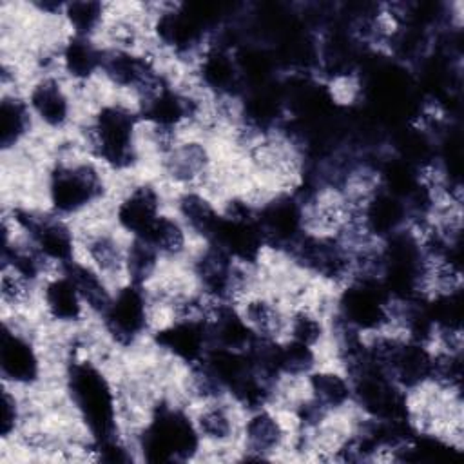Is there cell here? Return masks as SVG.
Masks as SVG:
<instances>
[{"mask_svg": "<svg viewBox=\"0 0 464 464\" xmlns=\"http://www.w3.org/2000/svg\"><path fill=\"white\" fill-rule=\"evenodd\" d=\"M295 424L285 410L259 404L243 410L239 430V460H290Z\"/></svg>", "mask_w": 464, "mask_h": 464, "instance_id": "4", "label": "cell"}, {"mask_svg": "<svg viewBox=\"0 0 464 464\" xmlns=\"http://www.w3.org/2000/svg\"><path fill=\"white\" fill-rule=\"evenodd\" d=\"M38 132L58 138L72 134L82 114L72 83L60 72H44L29 80L24 89Z\"/></svg>", "mask_w": 464, "mask_h": 464, "instance_id": "5", "label": "cell"}, {"mask_svg": "<svg viewBox=\"0 0 464 464\" xmlns=\"http://www.w3.org/2000/svg\"><path fill=\"white\" fill-rule=\"evenodd\" d=\"M201 451L198 460H239L243 408L230 397H218L188 408Z\"/></svg>", "mask_w": 464, "mask_h": 464, "instance_id": "6", "label": "cell"}, {"mask_svg": "<svg viewBox=\"0 0 464 464\" xmlns=\"http://www.w3.org/2000/svg\"><path fill=\"white\" fill-rule=\"evenodd\" d=\"M256 341H281L286 332L288 306L266 286H259L234 304Z\"/></svg>", "mask_w": 464, "mask_h": 464, "instance_id": "8", "label": "cell"}, {"mask_svg": "<svg viewBox=\"0 0 464 464\" xmlns=\"http://www.w3.org/2000/svg\"><path fill=\"white\" fill-rule=\"evenodd\" d=\"M78 261L98 272L111 285L125 283L129 237L114 225L111 205L74 221Z\"/></svg>", "mask_w": 464, "mask_h": 464, "instance_id": "2", "label": "cell"}, {"mask_svg": "<svg viewBox=\"0 0 464 464\" xmlns=\"http://www.w3.org/2000/svg\"><path fill=\"white\" fill-rule=\"evenodd\" d=\"M109 2L78 0L63 5V24L71 34L96 38L105 24Z\"/></svg>", "mask_w": 464, "mask_h": 464, "instance_id": "13", "label": "cell"}, {"mask_svg": "<svg viewBox=\"0 0 464 464\" xmlns=\"http://www.w3.org/2000/svg\"><path fill=\"white\" fill-rule=\"evenodd\" d=\"M138 239L147 241L165 263H187L199 245L170 207L158 218L150 230Z\"/></svg>", "mask_w": 464, "mask_h": 464, "instance_id": "10", "label": "cell"}, {"mask_svg": "<svg viewBox=\"0 0 464 464\" xmlns=\"http://www.w3.org/2000/svg\"><path fill=\"white\" fill-rule=\"evenodd\" d=\"M219 161L216 140L198 132L181 134L154 163L150 174L169 190H203L212 179Z\"/></svg>", "mask_w": 464, "mask_h": 464, "instance_id": "1", "label": "cell"}, {"mask_svg": "<svg viewBox=\"0 0 464 464\" xmlns=\"http://www.w3.org/2000/svg\"><path fill=\"white\" fill-rule=\"evenodd\" d=\"M42 279L22 268L4 263L0 272V303L2 315L38 314V292Z\"/></svg>", "mask_w": 464, "mask_h": 464, "instance_id": "12", "label": "cell"}, {"mask_svg": "<svg viewBox=\"0 0 464 464\" xmlns=\"http://www.w3.org/2000/svg\"><path fill=\"white\" fill-rule=\"evenodd\" d=\"M38 315L45 324L56 328H78L92 321L76 285L63 268L54 270L42 279Z\"/></svg>", "mask_w": 464, "mask_h": 464, "instance_id": "7", "label": "cell"}, {"mask_svg": "<svg viewBox=\"0 0 464 464\" xmlns=\"http://www.w3.org/2000/svg\"><path fill=\"white\" fill-rule=\"evenodd\" d=\"M304 395L328 415L355 410L352 375L334 361H321L304 377Z\"/></svg>", "mask_w": 464, "mask_h": 464, "instance_id": "9", "label": "cell"}, {"mask_svg": "<svg viewBox=\"0 0 464 464\" xmlns=\"http://www.w3.org/2000/svg\"><path fill=\"white\" fill-rule=\"evenodd\" d=\"M96 321L111 344L121 353L143 346L150 341L154 330L152 308L145 288L132 283L116 286L109 306Z\"/></svg>", "mask_w": 464, "mask_h": 464, "instance_id": "3", "label": "cell"}, {"mask_svg": "<svg viewBox=\"0 0 464 464\" xmlns=\"http://www.w3.org/2000/svg\"><path fill=\"white\" fill-rule=\"evenodd\" d=\"M38 134V127L24 92H2L0 98V145L2 154L25 147Z\"/></svg>", "mask_w": 464, "mask_h": 464, "instance_id": "11", "label": "cell"}]
</instances>
